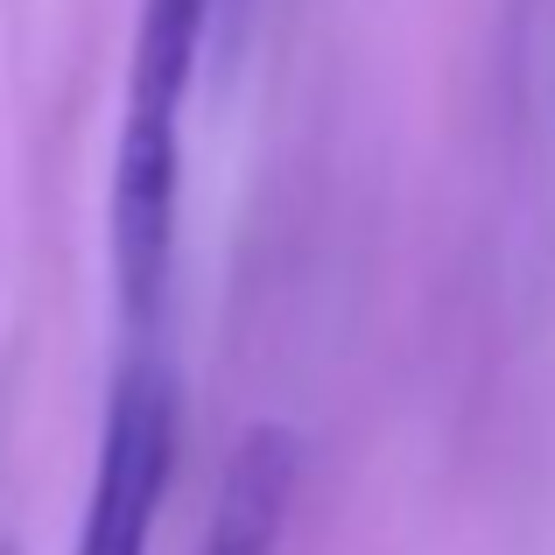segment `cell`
I'll list each match as a JSON object with an SVG mask.
<instances>
[{"mask_svg": "<svg viewBox=\"0 0 555 555\" xmlns=\"http://www.w3.org/2000/svg\"><path fill=\"white\" fill-rule=\"evenodd\" d=\"M296 486H302V436L288 422H254L218 472L197 555H274L288 534Z\"/></svg>", "mask_w": 555, "mask_h": 555, "instance_id": "3", "label": "cell"}, {"mask_svg": "<svg viewBox=\"0 0 555 555\" xmlns=\"http://www.w3.org/2000/svg\"><path fill=\"white\" fill-rule=\"evenodd\" d=\"M177 436H183L177 373H169V359L134 352L106 393L99 464H92V492H85L70 555H149L163 492L177 478Z\"/></svg>", "mask_w": 555, "mask_h": 555, "instance_id": "2", "label": "cell"}, {"mask_svg": "<svg viewBox=\"0 0 555 555\" xmlns=\"http://www.w3.org/2000/svg\"><path fill=\"white\" fill-rule=\"evenodd\" d=\"M211 28V0H141L134 70H127V120L113 155V282L120 310L149 324L177 274V218H183V106L197 78V50Z\"/></svg>", "mask_w": 555, "mask_h": 555, "instance_id": "1", "label": "cell"}, {"mask_svg": "<svg viewBox=\"0 0 555 555\" xmlns=\"http://www.w3.org/2000/svg\"><path fill=\"white\" fill-rule=\"evenodd\" d=\"M0 555H14V548H0Z\"/></svg>", "mask_w": 555, "mask_h": 555, "instance_id": "4", "label": "cell"}]
</instances>
